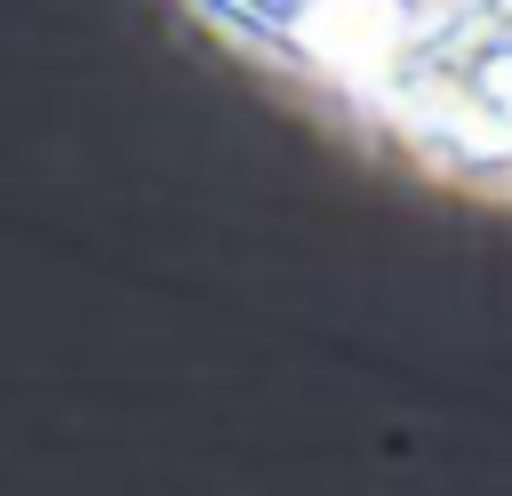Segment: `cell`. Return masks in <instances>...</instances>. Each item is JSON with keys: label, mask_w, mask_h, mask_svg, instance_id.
Listing matches in <instances>:
<instances>
[{"label": "cell", "mask_w": 512, "mask_h": 496, "mask_svg": "<svg viewBox=\"0 0 512 496\" xmlns=\"http://www.w3.org/2000/svg\"><path fill=\"white\" fill-rule=\"evenodd\" d=\"M344 136L472 200H512V0H192Z\"/></svg>", "instance_id": "6da1fadb"}]
</instances>
